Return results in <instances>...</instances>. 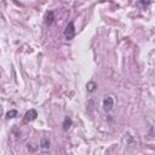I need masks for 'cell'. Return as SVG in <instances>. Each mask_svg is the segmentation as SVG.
I'll list each match as a JSON object with an SVG mask.
<instances>
[{
  "label": "cell",
  "instance_id": "obj_4",
  "mask_svg": "<svg viewBox=\"0 0 155 155\" xmlns=\"http://www.w3.org/2000/svg\"><path fill=\"white\" fill-rule=\"evenodd\" d=\"M53 19H54L53 12H52V11L46 12V15H45V24H46V25H51L52 22H53Z\"/></svg>",
  "mask_w": 155,
  "mask_h": 155
},
{
  "label": "cell",
  "instance_id": "obj_3",
  "mask_svg": "<svg viewBox=\"0 0 155 155\" xmlns=\"http://www.w3.org/2000/svg\"><path fill=\"white\" fill-rule=\"evenodd\" d=\"M114 107V98L111 96H108L103 99V109L107 111H110Z\"/></svg>",
  "mask_w": 155,
  "mask_h": 155
},
{
  "label": "cell",
  "instance_id": "obj_5",
  "mask_svg": "<svg viewBox=\"0 0 155 155\" xmlns=\"http://www.w3.org/2000/svg\"><path fill=\"white\" fill-rule=\"evenodd\" d=\"M40 147L44 151H47L50 149V140L46 138V137H42L41 138V143H40Z\"/></svg>",
  "mask_w": 155,
  "mask_h": 155
},
{
  "label": "cell",
  "instance_id": "obj_2",
  "mask_svg": "<svg viewBox=\"0 0 155 155\" xmlns=\"http://www.w3.org/2000/svg\"><path fill=\"white\" fill-rule=\"evenodd\" d=\"M36 116H38V111L35 110V109H29L25 114H24V117H23V122H31V121H34L35 119H36Z\"/></svg>",
  "mask_w": 155,
  "mask_h": 155
},
{
  "label": "cell",
  "instance_id": "obj_1",
  "mask_svg": "<svg viewBox=\"0 0 155 155\" xmlns=\"http://www.w3.org/2000/svg\"><path fill=\"white\" fill-rule=\"evenodd\" d=\"M74 36H75V27H74V22L71 21L67 24V27L64 29V38H65V40L70 41L74 39Z\"/></svg>",
  "mask_w": 155,
  "mask_h": 155
},
{
  "label": "cell",
  "instance_id": "obj_6",
  "mask_svg": "<svg viewBox=\"0 0 155 155\" xmlns=\"http://www.w3.org/2000/svg\"><path fill=\"white\" fill-rule=\"evenodd\" d=\"M62 126H63V130H64V131H68V130L70 128V126H71V119L68 117V116H65L64 120H63Z\"/></svg>",
  "mask_w": 155,
  "mask_h": 155
},
{
  "label": "cell",
  "instance_id": "obj_8",
  "mask_svg": "<svg viewBox=\"0 0 155 155\" xmlns=\"http://www.w3.org/2000/svg\"><path fill=\"white\" fill-rule=\"evenodd\" d=\"M15 116H17V110H10V111H7V114H6V119H12V117H15Z\"/></svg>",
  "mask_w": 155,
  "mask_h": 155
},
{
  "label": "cell",
  "instance_id": "obj_7",
  "mask_svg": "<svg viewBox=\"0 0 155 155\" xmlns=\"http://www.w3.org/2000/svg\"><path fill=\"white\" fill-rule=\"evenodd\" d=\"M86 88H87V92H93L97 88V84L94 81H88L86 85Z\"/></svg>",
  "mask_w": 155,
  "mask_h": 155
}]
</instances>
